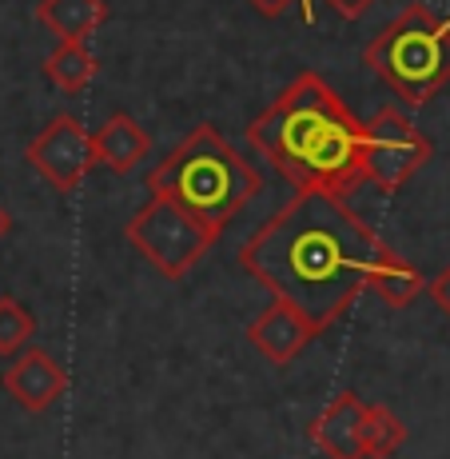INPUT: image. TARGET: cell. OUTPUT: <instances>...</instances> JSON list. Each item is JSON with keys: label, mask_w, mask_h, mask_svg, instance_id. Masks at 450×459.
<instances>
[{"label": "cell", "mask_w": 450, "mask_h": 459, "mask_svg": "<svg viewBox=\"0 0 450 459\" xmlns=\"http://www.w3.org/2000/svg\"><path fill=\"white\" fill-rule=\"evenodd\" d=\"M37 335V316L13 296H0V356H21Z\"/></svg>", "instance_id": "cell-16"}, {"label": "cell", "mask_w": 450, "mask_h": 459, "mask_svg": "<svg viewBox=\"0 0 450 459\" xmlns=\"http://www.w3.org/2000/svg\"><path fill=\"white\" fill-rule=\"evenodd\" d=\"M247 144L295 192L347 200L367 184V125H359L319 73L295 76L247 125Z\"/></svg>", "instance_id": "cell-2"}, {"label": "cell", "mask_w": 450, "mask_h": 459, "mask_svg": "<svg viewBox=\"0 0 450 459\" xmlns=\"http://www.w3.org/2000/svg\"><path fill=\"white\" fill-rule=\"evenodd\" d=\"M323 4L335 8V13H339L343 21H359V16H363L367 8L375 4V0H323Z\"/></svg>", "instance_id": "cell-18"}, {"label": "cell", "mask_w": 450, "mask_h": 459, "mask_svg": "<svg viewBox=\"0 0 450 459\" xmlns=\"http://www.w3.org/2000/svg\"><path fill=\"white\" fill-rule=\"evenodd\" d=\"M430 160V140L399 108H378L367 120V180L383 192L403 184Z\"/></svg>", "instance_id": "cell-6"}, {"label": "cell", "mask_w": 450, "mask_h": 459, "mask_svg": "<svg viewBox=\"0 0 450 459\" xmlns=\"http://www.w3.org/2000/svg\"><path fill=\"white\" fill-rule=\"evenodd\" d=\"M407 444V423L395 416L386 403H367L363 416V452L367 459H391Z\"/></svg>", "instance_id": "cell-15"}, {"label": "cell", "mask_w": 450, "mask_h": 459, "mask_svg": "<svg viewBox=\"0 0 450 459\" xmlns=\"http://www.w3.org/2000/svg\"><path fill=\"white\" fill-rule=\"evenodd\" d=\"M92 140H96V160L104 168H112V172H120V176H128L132 168H140L148 160V152H152L148 128L140 125L136 117H128V112H112Z\"/></svg>", "instance_id": "cell-11"}, {"label": "cell", "mask_w": 450, "mask_h": 459, "mask_svg": "<svg viewBox=\"0 0 450 459\" xmlns=\"http://www.w3.org/2000/svg\"><path fill=\"white\" fill-rule=\"evenodd\" d=\"M96 73H100V60L92 56V48H88L84 40H60L56 48L48 52V60H44L48 84H56L60 92H68V96L84 92V88L96 81Z\"/></svg>", "instance_id": "cell-13"}, {"label": "cell", "mask_w": 450, "mask_h": 459, "mask_svg": "<svg viewBox=\"0 0 450 459\" xmlns=\"http://www.w3.org/2000/svg\"><path fill=\"white\" fill-rule=\"evenodd\" d=\"M427 296L435 299V307H438V312H443L446 320H450V264H446V268L438 272V276L427 284Z\"/></svg>", "instance_id": "cell-17"}, {"label": "cell", "mask_w": 450, "mask_h": 459, "mask_svg": "<svg viewBox=\"0 0 450 459\" xmlns=\"http://www.w3.org/2000/svg\"><path fill=\"white\" fill-rule=\"evenodd\" d=\"M4 392L13 395L24 411L40 416V411H48L52 403L68 392V372L44 348H24L21 356L8 364Z\"/></svg>", "instance_id": "cell-9"}, {"label": "cell", "mask_w": 450, "mask_h": 459, "mask_svg": "<svg viewBox=\"0 0 450 459\" xmlns=\"http://www.w3.org/2000/svg\"><path fill=\"white\" fill-rule=\"evenodd\" d=\"M427 284L430 280H422V272L419 268H411L403 255H395V260H386L383 268L370 276V284H367V292L370 296H378L386 307H411L414 299H419L422 292H427Z\"/></svg>", "instance_id": "cell-14"}, {"label": "cell", "mask_w": 450, "mask_h": 459, "mask_svg": "<svg viewBox=\"0 0 450 459\" xmlns=\"http://www.w3.org/2000/svg\"><path fill=\"white\" fill-rule=\"evenodd\" d=\"M255 8H259L263 16H284L291 4H299V0H251Z\"/></svg>", "instance_id": "cell-19"}, {"label": "cell", "mask_w": 450, "mask_h": 459, "mask_svg": "<svg viewBox=\"0 0 450 459\" xmlns=\"http://www.w3.org/2000/svg\"><path fill=\"white\" fill-rule=\"evenodd\" d=\"M259 188L263 176L219 136L216 125H196L164 156L160 168L148 172L152 196L180 204L211 232H224Z\"/></svg>", "instance_id": "cell-3"}, {"label": "cell", "mask_w": 450, "mask_h": 459, "mask_svg": "<svg viewBox=\"0 0 450 459\" xmlns=\"http://www.w3.org/2000/svg\"><path fill=\"white\" fill-rule=\"evenodd\" d=\"M29 160L56 192H76L96 164V140L72 112H56L24 148Z\"/></svg>", "instance_id": "cell-7"}, {"label": "cell", "mask_w": 450, "mask_h": 459, "mask_svg": "<svg viewBox=\"0 0 450 459\" xmlns=\"http://www.w3.org/2000/svg\"><path fill=\"white\" fill-rule=\"evenodd\" d=\"M243 335L263 359H271L276 368H287L291 359H295L299 351H303L307 343H311L315 335H323V332L315 328V324L307 320L295 304H287V299L276 296L251 324H247Z\"/></svg>", "instance_id": "cell-8"}, {"label": "cell", "mask_w": 450, "mask_h": 459, "mask_svg": "<svg viewBox=\"0 0 450 459\" xmlns=\"http://www.w3.org/2000/svg\"><path fill=\"white\" fill-rule=\"evenodd\" d=\"M8 232H13V216H8V212H4V204H0V240H4Z\"/></svg>", "instance_id": "cell-20"}, {"label": "cell", "mask_w": 450, "mask_h": 459, "mask_svg": "<svg viewBox=\"0 0 450 459\" xmlns=\"http://www.w3.org/2000/svg\"><path fill=\"white\" fill-rule=\"evenodd\" d=\"M37 21L56 40H88L108 21V4L104 0H40Z\"/></svg>", "instance_id": "cell-12"}, {"label": "cell", "mask_w": 450, "mask_h": 459, "mask_svg": "<svg viewBox=\"0 0 450 459\" xmlns=\"http://www.w3.org/2000/svg\"><path fill=\"white\" fill-rule=\"evenodd\" d=\"M363 65L399 100L422 108L450 84V24L430 4H407L367 44Z\"/></svg>", "instance_id": "cell-4"}, {"label": "cell", "mask_w": 450, "mask_h": 459, "mask_svg": "<svg viewBox=\"0 0 450 459\" xmlns=\"http://www.w3.org/2000/svg\"><path fill=\"white\" fill-rule=\"evenodd\" d=\"M123 236H128L132 248L144 255L164 280H183L208 255L211 244L219 240V232H211L191 212H183L180 204H172L164 196L148 200L128 220Z\"/></svg>", "instance_id": "cell-5"}, {"label": "cell", "mask_w": 450, "mask_h": 459, "mask_svg": "<svg viewBox=\"0 0 450 459\" xmlns=\"http://www.w3.org/2000/svg\"><path fill=\"white\" fill-rule=\"evenodd\" d=\"M395 255L399 252L343 196L295 192V200L243 240L240 264L271 296L295 304L327 332Z\"/></svg>", "instance_id": "cell-1"}, {"label": "cell", "mask_w": 450, "mask_h": 459, "mask_svg": "<svg viewBox=\"0 0 450 459\" xmlns=\"http://www.w3.org/2000/svg\"><path fill=\"white\" fill-rule=\"evenodd\" d=\"M363 416L367 403L355 392H339L319 416L311 420L307 436L327 459H367L363 452Z\"/></svg>", "instance_id": "cell-10"}]
</instances>
